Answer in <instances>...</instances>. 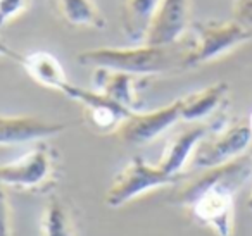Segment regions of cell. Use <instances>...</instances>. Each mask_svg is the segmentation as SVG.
Segmentation results:
<instances>
[{"mask_svg":"<svg viewBox=\"0 0 252 236\" xmlns=\"http://www.w3.org/2000/svg\"><path fill=\"white\" fill-rule=\"evenodd\" d=\"M252 174V157H238L224 166L202 169L185 181L171 202L187 208L193 221L218 236H231L235 219V193Z\"/></svg>","mask_w":252,"mask_h":236,"instance_id":"obj_1","label":"cell"},{"mask_svg":"<svg viewBox=\"0 0 252 236\" xmlns=\"http://www.w3.org/2000/svg\"><path fill=\"white\" fill-rule=\"evenodd\" d=\"M187 43H175L169 47L131 45V47H102L78 54V62L83 66L102 67V69L121 71L135 76L166 74L171 71L185 69Z\"/></svg>","mask_w":252,"mask_h":236,"instance_id":"obj_2","label":"cell"},{"mask_svg":"<svg viewBox=\"0 0 252 236\" xmlns=\"http://www.w3.org/2000/svg\"><path fill=\"white\" fill-rule=\"evenodd\" d=\"M190 28L193 30V38L187 43L183 59L185 69L213 62L230 54L237 47L252 42V28L242 25L233 18L228 21L195 23Z\"/></svg>","mask_w":252,"mask_h":236,"instance_id":"obj_3","label":"cell"},{"mask_svg":"<svg viewBox=\"0 0 252 236\" xmlns=\"http://www.w3.org/2000/svg\"><path fill=\"white\" fill-rule=\"evenodd\" d=\"M176 183H180V177L164 173L158 164L152 166L142 157H133L114 176L105 191L104 204L109 208H119L149 191L173 186Z\"/></svg>","mask_w":252,"mask_h":236,"instance_id":"obj_4","label":"cell"},{"mask_svg":"<svg viewBox=\"0 0 252 236\" xmlns=\"http://www.w3.org/2000/svg\"><path fill=\"white\" fill-rule=\"evenodd\" d=\"M56 152L38 143L16 160L0 164V183L21 191H49L56 181Z\"/></svg>","mask_w":252,"mask_h":236,"instance_id":"obj_5","label":"cell"},{"mask_svg":"<svg viewBox=\"0 0 252 236\" xmlns=\"http://www.w3.org/2000/svg\"><path fill=\"white\" fill-rule=\"evenodd\" d=\"M252 143V131L249 121H237L231 124L213 126L209 135L197 145L192 155V164L197 169L224 166L245 155Z\"/></svg>","mask_w":252,"mask_h":236,"instance_id":"obj_6","label":"cell"},{"mask_svg":"<svg viewBox=\"0 0 252 236\" xmlns=\"http://www.w3.org/2000/svg\"><path fill=\"white\" fill-rule=\"evenodd\" d=\"M182 121V98L154 111H135L116 131V136L126 145H145Z\"/></svg>","mask_w":252,"mask_h":236,"instance_id":"obj_7","label":"cell"},{"mask_svg":"<svg viewBox=\"0 0 252 236\" xmlns=\"http://www.w3.org/2000/svg\"><path fill=\"white\" fill-rule=\"evenodd\" d=\"M63 95L78 102L83 107L88 124L100 133H116L119 126L130 118L131 112H135L100 91L87 90L76 85H69Z\"/></svg>","mask_w":252,"mask_h":236,"instance_id":"obj_8","label":"cell"},{"mask_svg":"<svg viewBox=\"0 0 252 236\" xmlns=\"http://www.w3.org/2000/svg\"><path fill=\"white\" fill-rule=\"evenodd\" d=\"M190 26V0H161L145 45L169 47L180 43Z\"/></svg>","mask_w":252,"mask_h":236,"instance_id":"obj_9","label":"cell"},{"mask_svg":"<svg viewBox=\"0 0 252 236\" xmlns=\"http://www.w3.org/2000/svg\"><path fill=\"white\" fill-rule=\"evenodd\" d=\"M63 122H52L35 116H0V147L40 142L64 133Z\"/></svg>","mask_w":252,"mask_h":236,"instance_id":"obj_10","label":"cell"},{"mask_svg":"<svg viewBox=\"0 0 252 236\" xmlns=\"http://www.w3.org/2000/svg\"><path fill=\"white\" fill-rule=\"evenodd\" d=\"M211 129H213V126L204 124V122H195L193 126H189L183 131L176 133L166 143L164 152H162L158 166L171 176L182 177V171L185 169L189 160H192L197 145L209 135Z\"/></svg>","mask_w":252,"mask_h":236,"instance_id":"obj_11","label":"cell"},{"mask_svg":"<svg viewBox=\"0 0 252 236\" xmlns=\"http://www.w3.org/2000/svg\"><path fill=\"white\" fill-rule=\"evenodd\" d=\"M92 81H94V87L97 91L111 97L112 100L119 102L130 111H138V107H140V100H138V81H140V76L121 73V71L95 67Z\"/></svg>","mask_w":252,"mask_h":236,"instance_id":"obj_12","label":"cell"},{"mask_svg":"<svg viewBox=\"0 0 252 236\" xmlns=\"http://www.w3.org/2000/svg\"><path fill=\"white\" fill-rule=\"evenodd\" d=\"M19 64L25 67V71L28 73V76L32 80H35L36 83L45 88L64 93L66 88L71 85L67 81L63 64L59 62L57 57H54L49 52L38 50V52L26 54V56L21 57V62Z\"/></svg>","mask_w":252,"mask_h":236,"instance_id":"obj_13","label":"cell"},{"mask_svg":"<svg viewBox=\"0 0 252 236\" xmlns=\"http://www.w3.org/2000/svg\"><path fill=\"white\" fill-rule=\"evenodd\" d=\"M161 0H123L121 26L123 33L133 45H142Z\"/></svg>","mask_w":252,"mask_h":236,"instance_id":"obj_14","label":"cell"},{"mask_svg":"<svg viewBox=\"0 0 252 236\" xmlns=\"http://www.w3.org/2000/svg\"><path fill=\"white\" fill-rule=\"evenodd\" d=\"M228 85L223 81L206 87L182 98V121L200 122L218 111L226 100Z\"/></svg>","mask_w":252,"mask_h":236,"instance_id":"obj_15","label":"cell"},{"mask_svg":"<svg viewBox=\"0 0 252 236\" xmlns=\"http://www.w3.org/2000/svg\"><path fill=\"white\" fill-rule=\"evenodd\" d=\"M56 12L66 25L74 28L104 30L107 26L104 14L94 0H52Z\"/></svg>","mask_w":252,"mask_h":236,"instance_id":"obj_16","label":"cell"},{"mask_svg":"<svg viewBox=\"0 0 252 236\" xmlns=\"http://www.w3.org/2000/svg\"><path fill=\"white\" fill-rule=\"evenodd\" d=\"M43 236H76V226L69 207L56 195H50L42 215Z\"/></svg>","mask_w":252,"mask_h":236,"instance_id":"obj_17","label":"cell"},{"mask_svg":"<svg viewBox=\"0 0 252 236\" xmlns=\"http://www.w3.org/2000/svg\"><path fill=\"white\" fill-rule=\"evenodd\" d=\"M32 5V0H0V28L25 14Z\"/></svg>","mask_w":252,"mask_h":236,"instance_id":"obj_18","label":"cell"},{"mask_svg":"<svg viewBox=\"0 0 252 236\" xmlns=\"http://www.w3.org/2000/svg\"><path fill=\"white\" fill-rule=\"evenodd\" d=\"M0 236H14L12 226V208L9 202L7 186L0 183Z\"/></svg>","mask_w":252,"mask_h":236,"instance_id":"obj_19","label":"cell"},{"mask_svg":"<svg viewBox=\"0 0 252 236\" xmlns=\"http://www.w3.org/2000/svg\"><path fill=\"white\" fill-rule=\"evenodd\" d=\"M233 19L252 28V0H233Z\"/></svg>","mask_w":252,"mask_h":236,"instance_id":"obj_20","label":"cell"},{"mask_svg":"<svg viewBox=\"0 0 252 236\" xmlns=\"http://www.w3.org/2000/svg\"><path fill=\"white\" fill-rule=\"evenodd\" d=\"M21 57H23V54L16 52L14 49H11L4 40L0 38V59H9V60H14V62L19 64L21 62Z\"/></svg>","mask_w":252,"mask_h":236,"instance_id":"obj_21","label":"cell"},{"mask_svg":"<svg viewBox=\"0 0 252 236\" xmlns=\"http://www.w3.org/2000/svg\"><path fill=\"white\" fill-rule=\"evenodd\" d=\"M247 207H249V210L252 212V191H251V197H249V200H247Z\"/></svg>","mask_w":252,"mask_h":236,"instance_id":"obj_22","label":"cell"},{"mask_svg":"<svg viewBox=\"0 0 252 236\" xmlns=\"http://www.w3.org/2000/svg\"><path fill=\"white\" fill-rule=\"evenodd\" d=\"M247 121H249V126H251V131H252V114H251V118H249Z\"/></svg>","mask_w":252,"mask_h":236,"instance_id":"obj_23","label":"cell"}]
</instances>
